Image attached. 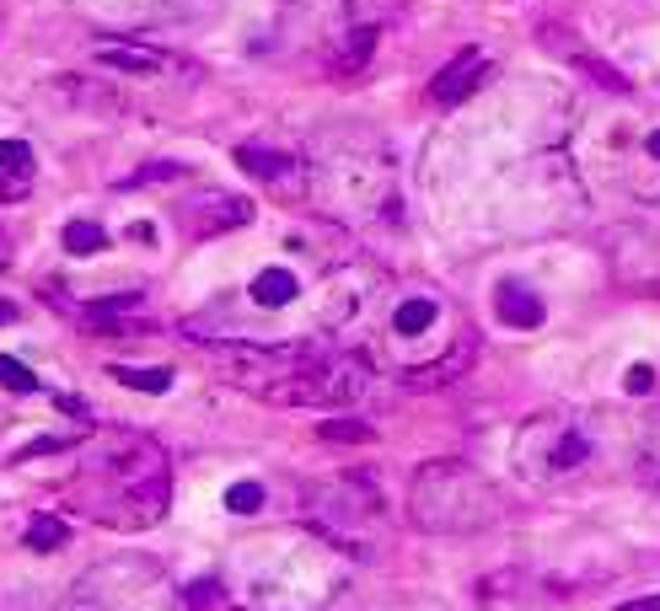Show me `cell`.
Listing matches in <instances>:
<instances>
[{"label":"cell","instance_id":"obj_1","mask_svg":"<svg viewBox=\"0 0 660 611\" xmlns=\"http://www.w3.org/2000/svg\"><path fill=\"white\" fill-rule=\"evenodd\" d=\"M209 360L274 408H349L371 392V366L344 344H209Z\"/></svg>","mask_w":660,"mask_h":611},{"label":"cell","instance_id":"obj_2","mask_svg":"<svg viewBox=\"0 0 660 611\" xmlns=\"http://www.w3.org/2000/svg\"><path fill=\"white\" fill-rule=\"evenodd\" d=\"M634 456V424L596 408H548L516 429L511 462L531 489H569L596 472H617Z\"/></svg>","mask_w":660,"mask_h":611},{"label":"cell","instance_id":"obj_3","mask_svg":"<svg viewBox=\"0 0 660 611\" xmlns=\"http://www.w3.org/2000/svg\"><path fill=\"white\" fill-rule=\"evenodd\" d=\"M81 499H86L92 520H103V526L151 531L172 510V462L145 434H108L86 456Z\"/></svg>","mask_w":660,"mask_h":611},{"label":"cell","instance_id":"obj_4","mask_svg":"<svg viewBox=\"0 0 660 611\" xmlns=\"http://www.w3.org/2000/svg\"><path fill=\"white\" fill-rule=\"evenodd\" d=\"M408 515H413L419 531L472 537V531H489L505 515V499L467 462H430L408 483Z\"/></svg>","mask_w":660,"mask_h":611},{"label":"cell","instance_id":"obj_5","mask_svg":"<svg viewBox=\"0 0 660 611\" xmlns=\"http://www.w3.org/2000/svg\"><path fill=\"white\" fill-rule=\"evenodd\" d=\"M301 520L328 537L333 552L371 563L387 542V499L365 472H338L301 489Z\"/></svg>","mask_w":660,"mask_h":611},{"label":"cell","instance_id":"obj_6","mask_svg":"<svg viewBox=\"0 0 660 611\" xmlns=\"http://www.w3.org/2000/svg\"><path fill=\"white\" fill-rule=\"evenodd\" d=\"M60 611H172V590L156 558H108L70 585Z\"/></svg>","mask_w":660,"mask_h":611},{"label":"cell","instance_id":"obj_7","mask_svg":"<svg viewBox=\"0 0 660 611\" xmlns=\"http://www.w3.org/2000/svg\"><path fill=\"white\" fill-rule=\"evenodd\" d=\"M393 11V0H285V22L301 38L307 55L328 64L355 33L382 27V16Z\"/></svg>","mask_w":660,"mask_h":611},{"label":"cell","instance_id":"obj_8","mask_svg":"<svg viewBox=\"0 0 660 611\" xmlns=\"http://www.w3.org/2000/svg\"><path fill=\"white\" fill-rule=\"evenodd\" d=\"M393 167L382 161V156H371V161H360V156H333V167L317 172V199L333 204V209H382L387 204V193H393V178H387Z\"/></svg>","mask_w":660,"mask_h":611},{"label":"cell","instance_id":"obj_9","mask_svg":"<svg viewBox=\"0 0 660 611\" xmlns=\"http://www.w3.org/2000/svg\"><path fill=\"white\" fill-rule=\"evenodd\" d=\"M81 11L108 27H194L220 11V0H81Z\"/></svg>","mask_w":660,"mask_h":611},{"label":"cell","instance_id":"obj_10","mask_svg":"<svg viewBox=\"0 0 660 611\" xmlns=\"http://www.w3.org/2000/svg\"><path fill=\"white\" fill-rule=\"evenodd\" d=\"M253 220V204L248 199H237V193H220V188H204L194 193L183 209H178V226L189 231V237H226V231H242Z\"/></svg>","mask_w":660,"mask_h":611},{"label":"cell","instance_id":"obj_11","mask_svg":"<svg viewBox=\"0 0 660 611\" xmlns=\"http://www.w3.org/2000/svg\"><path fill=\"white\" fill-rule=\"evenodd\" d=\"M97 64L134 75V81H167V75H199L189 60L167 55V49H151V44H97Z\"/></svg>","mask_w":660,"mask_h":611},{"label":"cell","instance_id":"obj_12","mask_svg":"<svg viewBox=\"0 0 660 611\" xmlns=\"http://www.w3.org/2000/svg\"><path fill=\"white\" fill-rule=\"evenodd\" d=\"M237 167L248 172V178H259L264 188L274 193H307V161H296V156H285V151H268V145H237Z\"/></svg>","mask_w":660,"mask_h":611},{"label":"cell","instance_id":"obj_13","mask_svg":"<svg viewBox=\"0 0 660 611\" xmlns=\"http://www.w3.org/2000/svg\"><path fill=\"white\" fill-rule=\"evenodd\" d=\"M483 49H463L457 60L446 64V70H435V81H430V97L441 103V108H457L463 97H472V86H478V75H483Z\"/></svg>","mask_w":660,"mask_h":611},{"label":"cell","instance_id":"obj_14","mask_svg":"<svg viewBox=\"0 0 660 611\" xmlns=\"http://www.w3.org/2000/svg\"><path fill=\"white\" fill-rule=\"evenodd\" d=\"M248 296L264 306V311H279V306H290L301 296V279L290 268H259V279L248 285Z\"/></svg>","mask_w":660,"mask_h":611},{"label":"cell","instance_id":"obj_15","mask_svg":"<svg viewBox=\"0 0 660 611\" xmlns=\"http://www.w3.org/2000/svg\"><path fill=\"white\" fill-rule=\"evenodd\" d=\"M542 316L548 311H542V301L531 296L527 285H511V279L500 285V322L505 327H542Z\"/></svg>","mask_w":660,"mask_h":611},{"label":"cell","instance_id":"obj_16","mask_svg":"<svg viewBox=\"0 0 660 611\" xmlns=\"http://www.w3.org/2000/svg\"><path fill=\"white\" fill-rule=\"evenodd\" d=\"M441 316V306L430 301V296H413V301H397L393 306V333L397 338H419V333H430V322Z\"/></svg>","mask_w":660,"mask_h":611},{"label":"cell","instance_id":"obj_17","mask_svg":"<svg viewBox=\"0 0 660 611\" xmlns=\"http://www.w3.org/2000/svg\"><path fill=\"white\" fill-rule=\"evenodd\" d=\"M60 242H65L70 257H86V252H103V247H108V231H103L97 220H70Z\"/></svg>","mask_w":660,"mask_h":611},{"label":"cell","instance_id":"obj_18","mask_svg":"<svg viewBox=\"0 0 660 611\" xmlns=\"http://www.w3.org/2000/svg\"><path fill=\"white\" fill-rule=\"evenodd\" d=\"M22 542L33 552H55V548H65V520L60 515H38L27 531H22Z\"/></svg>","mask_w":660,"mask_h":611},{"label":"cell","instance_id":"obj_19","mask_svg":"<svg viewBox=\"0 0 660 611\" xmlns=\"http://www.w3.org/2000/svg\"><path fill=\"white\" fill-rule=\"evenodd\" d=\"M108 375L113 381H124V386H134V392H167L172 386V370H140V366H108Z\"/></svg>","mask_w":660,"mask_h":611},{"label":"cell","instance_id":"obj_20","mask_svg":"<svg viewBox=\"0 0 660 611\" xmlns=\"http://www.w3.org/2000/svg\"><path fill=\"white\" fill-rule=\"evenodd\" d=\"M0 172H5L11 183L27 188V178H33V151H27L22 140H0Z\"/></svg>","mask_w":660,"mask_h":611},{"label":"cell","instance_id":"obj_21","mask_svg":"<svg viewBox=\"0 0 660 611\" xmlns=\"http://www.w3.org/2000/svg\"><path fill=\"white\" fill-rule=\"evenodd\" d=\"M0 386H5V392H16V397H33V392H38V375L22 366V360L0 355Z\"/></svg>","mask_w":660,"mask_h":611},{"label":"cell","instance_id":"obj_22","mask_svg":"<svg viewBox=\"0 0 660 611\" xmlns=\"http://www.w3.org/2000/svg\"><path fill=\"white\" fill-rule=\"evenodd\" d=\"M226 510H231V515L264 510V489H259V483H231V489H226Z\"/></svg>","mask_w":660,"mask_h":611},{"label":"cell","instance_id":"obj_23","mask_svg":"<svg viewBox=\"0 0 660 611\" xmlns=\"http://www.w3.org/2000/svg\"><path fill=\"white\" fill-rule=\"evenodd\" d=\"M183 601H189L194 611H209L215 601H220V579H199V585H189V590H183Z\"/></svg>","mask_w":660,"mask_h":611},{"label":"cell","instance_id":"obj_24","mask_svg":"<svg viewBox=\"0 0 660 611\" xmlns=\"http://www.w3.org/2000/svg\"><path fill=\"white\" fill-rule=\"evenodd\" d=\"M323 434L328 440H371V424H360V419H328Z\"/></svg>","mask_w":660,"mask_h":611},{"label":"cell","instance_id":"obj_25","mask_svg":"<svg viewBox=\"0 0 660 611\" xmlns=\"http://www.w3.org/2000/svg\"><path fill=\"white\" fill-rule=\"evenodd\" d=\"M628 392H639V397H645V392H656V370L634 366V370H628Z\"/></svg>","mask_w":660,"mask_h":611},{"label":"cell","instance_id":"obj_26","mask_svg":"<svg viewBox=\"0 0 660 611\" xmlns=\"http://www.w3.org/2000/svg\"><path fill=\"white\" fill-rule=\"evenodd\" d=\"M617 611H660V596H645V601H623Z\"/></svg>","mask_w":660,"mask_h":611},{"label":"cell","instance_id":"obj_27","mask_svg":"<svg viewBox=\"0 0 660 611\" xmlns=\"http://www.w3.org/2000/svg\"><path fill=\"white\" fill-rule=\"evenodd\" d=\"M0 268H11V237L0 231Z\"/></svg>","mask_w":660,"mask_h":611},{"label":"cell","instance_id":"obj_28","mask_svg":"<svg viewBox=\"0 0 660 611\" xmlns=\"http://www.w3.org/2000/svg\"><path fill=\"white\" fill-rule=\"evenodd\" d=\"M650 156H656V161H660V129H656V134H650Z\"/></svg>","mask_w":660,"mask_h":611},{"label":"cell","instance_id":"obj_29","mask_svg":"<svg viewBox=\"0 0 660 611\" xmlns=\"http://www.w3.org/2000/svg\"><path fill=\"white\" fill-rule=\"evenodd\" d=\"M16 316V306H0V322H11Z\"/></svg>","mask_w":660,"mask_h":611}]
</instances>
